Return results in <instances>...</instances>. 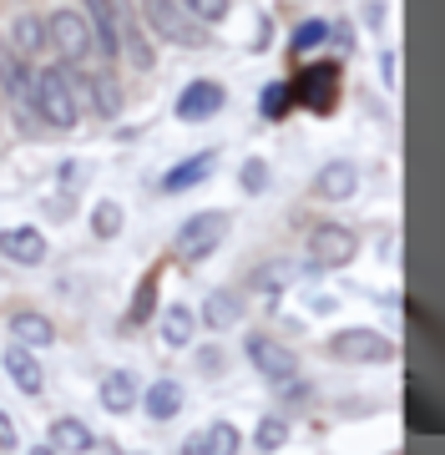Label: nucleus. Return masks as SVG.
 <instances>
[{
    "mask_svg": "<svg viewBox=\"0 0 445 455\" xmlns=\"http://www.w3.org/2000/svg\"><path fill=\"white\" fill-rule=\"evenodd\" d=\"M31 122H41V127H51V132H71L82 122L76 92H71L61 66H46V61L31 66Z\"/></svg>",
    "mask_w": 445,
    "mask_h": 455,
    "instance_id": "1",
    "label": "nucleus"
},
{
    "mask_svg": "<svg viewBox=\"0 0 445 455\" xmlns=\"http://www.w3.org/2000/svg\"><path fill=\"white\" fill-rule=\"evenodd\" d=\"M137 16H142L147 36H157L167 46H187V51L208 46V26H198V20L187 16L182 0H137Z\"/></svg>",
    "mask_w": 445,
    "mask_h": 455,
    "instance_id": "2",
    "label": "nucleus"
},
{
    "mask_svg": "<svg viewBox=\"0 0 445 455\" xmlns=\"http://www.w3.org/2000/svg\"><path fill=\"white\" fill-rule=\"evenodd\" d=\"M46 46L61 56V66H86L97 56V36H91V26L76 5H56L46 16Z\"/></svg>",
    "mask_w": 445,
    "mask_h": 455,
    "instance_id": "3",
    "label": "nucleus"
},
{
    "mask_svg": "<svg viewBox=\"0 0 445 455\" xmlns=\"http://www.w3.org/2000/svg\"><path fill=\"white\" fill-rule=\"evenodd\" d=\"M233 218L223 208H208V212H193L187 223L178 228V238H172V253H178L182 263H203L213 259L218 248H223V238H228Z\"/></svg>",
    "mask_w": 445,
    "mask_h": 455,
    "instance_id": "4",
    "label": "nucleus"
},
{
    "mask_svg": "<svg viewBox=\"0 0 445 455\" xmlns=\"http://www.w3.org/2000/svg\"><path fill=\"white\" fill-rule=\"evenodd\" d=\"M67 71V82H71V92H76V107L82 112H97V116H107L112 122L116 112H122V82H116L112 71H97V66H61Z\"/></svg>",
    "mask_w": 445,
    "mask_h": 455,
    "instance_id": "5",
    "label": "nucleus"
},
{
    "mask_svg": "<svg viewBox=\"0 0 445 455\" xmlns=\"http://www.w3.org/2000/svg\"><path fill=\"white\" fill-rule=\"evenodd\" d=\"M243 359L253 364V374H264L274 390L289 385V379H298V355L283 339H274V334H248V339H243Z\"/></svg>",
    "mask_w": 445,
    "mask_h": 455,
    "instance_id": "6",
    "label": "nucleus"
},
{
    "mask_svg": "<svg viewBox=\"0 0 445 455\" xmlns=\"http://www.w3.org/2000/svg\"><path fill=\"white\" fill-rule=\"evenodd\" d=\"M360 253V233L345 223H319L309 233V268H345Z\"/></svg>",
    "mask_w": 445,
    "mask_h": 455,
    "instance_id": "7",
    "label": "nucleus"
},
{
    "mask_svg": "<svg viewBox=\"0 0 445 455\" xmlns=\"http://www.w3.org/2000/svg\"><path fill=\"white\" fill-rule=\"evenodd\" d=\"M330 355L345 364H385V359H395V344L379 329H339L330 339Z\"/></svg>",
    "mask_w": 445,
    "mask_h": 455,
    "instance_id": "8",
    "label": "nucleus"
},
{
    "mask_svg": "<svg viewBox=\"0 0 445 455\" xmlns=\"http://www.w3.org/2000/svg\"><path fill=\"white\" fill-rule=\"evenodd\" d=\"M122 11L127 0H82V16L97 36V56L107 61H122Z\"/></svg>",
    "mask_w": 445,
    "mask_h": 455,
    "instance_id": "9",
    "label": "nucleus"
},
{
    "mask_svg": "<svg viewBox=\"0 0 445 455\" xmlns=\"http://www.w3.org/2000/svg\"><path fill=\"white\" fill-rule=\"evenodd\" d=\"M51 253L46 243V233L31 223H16V228H0V259L5 263H16V268H41Z\"/></svg>",
    "mask_w": 445,
    "mask_h": 455,
    "instance_id": "10",
    "label": "nucleus"
},
{
    "mask_svg": "<svg viewBox=\"0 0 445 455\" xmlns=\"http://www.w3.org/2000/svg\"><path fill=\"white\" fill-rule=\"evenodd\" d=\"M5 36H11L5 46L16 51L26 66L46 61V51H51L46 46V16H36V11H16V16H11V26H5Z\"/></svg>",
    "mask_w": 445,
    "mask_h": 455,
    "instance_id": "11",
    "label": "nucleus"
},
{
    "mask_svg": "<svg viewBox=\"0 0 445 455\" xmlns=\"http://www.w3.org/2000/svg\"><path fill=\"white\" fill-rule=\"evenodd\" d=\"M223 101H228V92H223V82H213V76H198V82H187V92L178 97V122H208V116L223 112Z\"/></svg>",
    "mask_w": 445,
    "mask_h": 455,
    "instance_id": "12",
    "label": "nucleus"
},
{
    "mask_svg": "<svg viewBox=\"0 0 445 455\" xmlns=\"http://www.w3.org/2000/svg\"><path fill=\"white\" fill-rule=\"evenodd\" d=\"M193 314H198V324H208V334H223V329L243 324L248 293L243 289H213L208 299H203V309H193Z\"/></svg>",
    "mask_w": 445,
    "mask_h": 455,
    "instance_id": "13",
    "label": "nucleus"
},
{
    "mask_svg": "<svg viewBox=\"0 0 445 455\" xmlns=\"http://www.w3.org/2000/svg\"><path fill=\"white\" fill-rule=\"evenodd\" d=\"M360 167L354 163H345V157H339V163H324L319 167V172H314V197H324V203H349V197L360 193Z\"/></svg>",
    "mask_w": 445,
    "mask_h": 455,
    "instance_id": "14",
    "label": "nucleus"
},
{
    "mask_svg": "<svg viewBox=\"0 0 445 455\" xmlns=\"http://www.w3.org/2000/svg\"><path fill=\"white\" fill-rule=\"evenodd\" d=\"M5 334H11V344H20V349H51V344H56V324H51L41 309H11Z\"/></svg>",
    "mask_w": 445,
    "mask_h": 455,
    "instance_id": "15",
    "label": "nucleus"
},
{
    "mask_svg": "<svg viewBox=\"0 0 445 455\" xmlns=\"http://www.w3.org/2000/svg\"><path fill=\"white\" fill-rule=\"evenodd\" d=\"M0 364H5V374H11V385H16L20 395H41V390H46V370H41L36 349L5 344V349H0Z\"/></svg>",
    "mask_w": 445,
    "mask_h": 455,
    "instance_id": "16",
    "label": "nucleus"
},
{
    "mask_svg": "<svg viewBox=\"0 0 445 455\" xmlns=\"http://www.w3.org/2000/svg\"><path fill=\"white\" fill-rule=\"evenodd\" d=\"M213 167H218V152H213V147H208V152H193V157H182L178 167H167V172H163V193H167V197L193 193L198 182L213 178Z\"/></svg>",
    "mask_w": 445,
    "mask_h": 455,
    "instance_id": "17",
    "label": "nucleus"
},
{
    "mask_svg": "<svg viewBox=\"0 0 445 455\" xmlns=\"http://www.w3.org/2000/svg\"><path fill=\"white\" fill-rule=\"evenodd\" d=\"M46 445L56 455H91L97 451V435H91V425L76 420V415H56L46 430Z\"/></svg>",
    "mask_w": 445,
    "mask_h": 455,
    "instance_id": "18",
    "label": "nucleus"
},
{
    "mask_svg": "<svg viewBox=\"0 0 445 455\" xmlns=\"http://www.w3.org/2000/svg\"><path fill=\"white\" fill-rule=\"evenodd\" d=\"M97 395H101V410H107V415H132L137 400H142V385H137L132 370H107Z\"/></svg>",
    "mask_w": 445,
    "mask_h": 455,
    "instance_id": "19",
    "label": "nucleus"
},
{
    "mask_svg": "<svg viewBox=\"0 0 445 455\" xmlns=\"http://www.w3.org/2000/svg\"><path fill=\"white\" fill-rule=\"evenodd\" d=\"M182 400H187V395H182V385L163 374V379H152L147 390H142V400H137V405H142V415H147V420L167 425V420H178V415H182Z\"/></svg>",
    "mask_w": 445,
    "mask_h": 455,
    "instance_id": "20",
    "label": "nucleus"
},
{
    "mask_svg": "<svg viewBox=\"0 0 445 455\" xmlns=\"http://www.w3.org/2000/svg\"><path fill=\"white\" fill-rule=\"evenodd\" d=\"M157 339H163V349H193V339H198V314L187 309V304H167L163 319H157Z\"/></svg>",
    "mask_w": 445,
    "mask_h": 455,
    "instance_id": "21",
    "label": "nucleus"
},
{
    "mask_svg": "<svg viewBox=\"0 0 445 455\" xmlns=\"http://www.w3.org/2000/svg\"><path fill=\"white\" fill-rule=\"evenodd\" d=\"M298 278V263H289V259H268V263H258L253 274H248V293H258V299H279V293H289V283Z\"/></svg>",
    "mask_w": 445,
    "mask_h": 455,
    "instance_id": "22",
    "label": "nucleus"
},
{
    "mask_svg": "<svg viewBox=\"0 0 445 455\" xmlns=\"http://www.w3.org/2000/svg\"><path fill=\"white\" fill-rule=\"evenodd\" d=\"M0 86H5V97L16 101L20 112L31 116V66L20 61L11 46H0Z\"/></svg>",
    "mask_w": 445,
    "mask_h": 455,
    "instance_id": "23",
    "label": "nucleus"
},
{
    "mask_svg": "<svg viewBox=\"0 0 445 455\" xmlns=\"http://www.w3.org/2000/svg\"><path fill=\"white\" fill-rule=\"evenodd\" d=\"M289 415H264V420L253 425V451L258 455H279L283 445H289Z\"/></svg>",
    "mask_w": 445,
    "mask_h": 455,
    "instance_id": "24",
    "label": "nucleus"
},
{
    "mask_svg": "<svg viewBox=\"0 0 445 455\" xmlns=\"http://www.w3.org/2000/svg\"><path fill=\"white\" fill-rule=\"evenodd\" d=\"M203 451L208 455H243V430L233 420H213L203 430Z\"/></svg>",
    "mask_w": 445,
    "mask_h": 455,
    "instance_id": "25",
    "label": "nucleus"
},
{
    "mask_svg": "<svg viewBox=\"0 0 445 455\" xmlns=\"http://www.w3.org/2000/svg\"><path fill=\"white\" fill-rule=\"evenodd\" d=\"M298 92H304L309 107H330V101H334V71H330V66H309V71H304V82H298Z\"/></svg>",
    "mask_w": 445,
    "mask_h": 455,
    "instance_id": "26",
    "label": "nucleus"
},
{
    "mask_svg": "<svg viewBox=\"0 0 445 455\" xmlns=\"http://www.w3.org/2000/svg\"><path fill=\"white\" fill-rule=\"evenodd\" d=\"M152 309H157V274H147V278H142V289H137L132 309L122 314V329H142V324L152 319Z\"/></svg>",
    "mask_w": 445,
    "mask_h": 455,
    "instance_id": "27",
    "label": "nucleus"
},
{
    "mask_svg": "<svg viewBox=\"0 0 445 455\" xmlns=\"http://www.w3.org/2000/svg\"><path fill=\"white\" fill-rule=\"evenodd\" d=\"M182 11L198 20V26L213 31V26H223V20L233 16V0H182Z\"/></svg>",
    "mask_w": 445,
    "mask_h": 455,
    "instance_id": "28",
    "label": "nucleus"
},
{
    "mask_svg": "<svg viewBox=\"0 0 445 455\" xmlns=\"http://www.w3.org/2000/svg\"><path fill=\"white\" fill-rule=\"evenodd\" d=\"M122 223H127V212H122V203H112V197L91 208V233H97V238H116Z\"/></svg>",
    "mask_w": 445,
    "mask_h": 455,
    "instance_id": "29",
    "label": "nucleus"
},
{
    "mask_svg": "<svg viewBox=\"0 0 445 455\" xmlns=\"http://www.w3.org/2000/svg\"><path fill=\"white\" fill-rule=\"evenodd\" d=\"M238 188H243L248 197H258V193H264V188H268V163H264V157H248L243 172H238Z\"/></svg>",
    "mask_w": 445,
    "mask_h": 455,
    "instance_id": "30",
    "label": "nucleus"
},
{
    "mask_svg": "<svg viewBox=\"0 0 445 455\" xmlns=\"http://www.w3.org/2000/svg\"><path fill=\"white\" fill-rule=\"evenodd\" d=\"M324 26H330V20H304V26L294 31V41H289V46H294V51H309V46H319V41H324Z\"/></svg>",
    "mask_w": 445,
    "mask_h": 455,
    "instance_id": "31",
    "label": "nucleus"
},
{
    "mask_svg": "<svg viewBox=\"0 0 445 455\" xmlns=\"http://www.w3.org/2000/svg\"><path fill=\"white\" fill-rule=\"evenodd\" d=\"M324 41H334V51H354V31H349V20L324 26Z\"/></svg>",
    "mask_w": 445,
    "mask_h": 455,
    "instance_id": "32",
    "label": "nucleus"
},
{
    "mask_svg": "<svg viewBox=\"0 0 445 455\" xmlns=\"http://www.w3.org/2000/svg\"><path fill=\"white\" fill-rule=\"evenodd\" d=\"M283 97H289V86H283V82L264 86V116H279L283 112Z\"/></svg>",
    "mask_w": 445,
    "mask_h": 455,
    "instance_id": "33",
    "label": "nucleus"
},
{
    "mask_svg": "<svg viewBox=\"0 0 445 455\" xmlns=\"http://www.w3.org/2000/svg\"><path fill=\"white\" fill-rule=\"evenodd\" d=\"M56 188H61V193L82 188V163H61V167H56Z\"/></svg>",
    "mask_w": 445,
    "mask_h": 455,
    "instance_id": "34",
    "label": "nucleus"
},
{
    "mask_svg": "<svg viewBox=\"0 0 445 455\" xmlns=\"http://www.w3.org/2000/svg\"><path fill=\"white\" fill-rule=\"evenodd\" d=\"M16 445H20V430H16V420L0 410V451H16Z\"/></svg>",
    "mask_w": 445,
    "mask_h": 455,
    "instance_id": "35",
    "label": "nucleus"
},
{
    "mask_svg": "<svg viewBox=\"0 0 445 455\" xmlns=\"http://www.w3.org/2000/svg\"><path fill=\"white\" fill-rule=\"evenodd\" d=\"M198 370L203 374H218V370H223V355H218V349H198Z\"/></svg>",
    "mask_w": 445,
    "mask_h": 455,
    "instance_id": "36",
    "label": "nucleus"
},
{
    "mask_svg": "<svg viewBox=\"0 0 445 455\" xmlns=\"http://www.w3.org/2000/svg\"><path fill=\"white\" fill-rule=\"evenodd\" d=\"M395 51H385V56H379V71H385V82H390V86H395Z\"/></svg>",
    "mask_w": 445,
    "mask_h": 455,
    "instance_id": "37",
    "label": "nucleus"
},
{
    "mask_svg": "<svg viewBox=\"0 0 445 455\" xmlns=\"http://www.w3.org/2000/svg\"><path fill=\"white\" fill-rule=\"evenodd\" d=\"M182 455H208V451H203V430H193V435L182 440Z\"/></svg>",
    "mask_w": 445,
    "mask_h": 455,
    "instance_id": "38",
    "label": "nucleus"
},
{
    "mask_svg": "<svg viewBox=\"0 0 445 455\" xmlns=\"http://www.w3.org/2000/svg\"><path fill=\"white\" fill-rule=\"evenodd\" d=\"M51 218H71V197H51Z\"/></svg>",
    "mask_w": 445,
    "mask_h": 455,
    "instance_id": "39",
    "label": "nucleus"
},
{
    "mask_svg": "<svg viewBox=\"0 0 445 455\" xmlns=\"http://www.w3.org/2000/svg\"><path fill=\"white\" fill-rule=\"evenodd\" d=\"M26 455H56V451H51V445H36V451H26Z\"/></svg>",
    "mask_w": 445,
    "mask_h": 455,
    "instance_id": "40",
    "label": "nucleus"
},
{
    "mask_svg": "<svg viewBox=\"0 0 445 455\" xmlns=\"http://www.w3.org/2000/svg\"><path fill=\"white\" fill-rule=\"evenodd\" d=\"M132 455H147V451H132Z\"/></svg>",
    "mask_w": 445,
    "mask_h": 455,
    "instance_id": "41",
    "label": "nucleus"
}]
</instances>
